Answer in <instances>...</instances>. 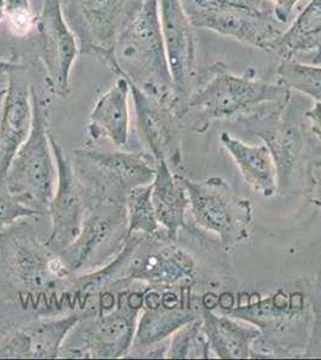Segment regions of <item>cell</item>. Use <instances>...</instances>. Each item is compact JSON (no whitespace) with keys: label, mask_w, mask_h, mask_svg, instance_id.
I'll return each instance as SVG.
<instances>
[{"label":"cell","mask_w":321,"mask_h":360,"mask_svg":"<svg viewBox=\"0 0 321 360\" xmlns=\"http://www.w3.org/2000/svg\"><path fill=\"white\" fill-rule=\"evenodd\" d=\"M208 72L210 77L200 81L181 120L198 134L207 131L214 120H244L268 108H285L291 98V90L277 81L256 78L253 69L235 75L217 62Z\"/></svg>","instance_id":"6da1fadb"},{"label":"cell","mask_w":321,"mask_h":360,"mask_svg":"<svg viewBox=\"0 0 321 360\" xmlns=\"http://www.w3.org/2000/svg\"><path fill=\"white\" fill-rule=\"evenodd\" d=\"M110 69L174 111V89L163 44L159 0H143L122 29L114 46Z\"/></svg>","instance_id":"7a4b0ae2"},{"label":"cell","mask_w":321,"mask_h":360,"mask_svg":"<svg viewBox=\"0 0 321 360\" xmlns=\"http://www.w3.org/2000/svg\"><path fill=\"white\" fill-rule=\"evenodd\" d=\"M33 125L29 137L13 156L3 185L13 198L41 214L48 212L57 185V165L49 141L47 108L32 86Z\"/></svg>","instance_id":"3957f363"},{"label":"cell","mask_w":321,"mask_h":360,"mask_svg":"<svg viewBox=\"0 0 321 360\" xmlns=\"http://www.w3.org/2000/svg\"><path fill=\"white\" fill-rule=\"evenodd\" d=\"M74 169L81 184L88 185L90 203H124L131 190L151 184L156 166L145 154L108 152L86 148L74 152Z\"/></svg>","instance_id":"277c9868"},{"label":"cell","mask_w":321,"mask_h":360,"mask_svg":"<svg viewBox=\"0 0 321 360\" xmlns=\"http://www.w3.org/2000/svg\"><path fill=\"white\" fill-rule=\"evenodd\" d=\"M143 0H61L63 13L77 39L79 54L112 65L113 49Z\"/></svg>","instance_id":"5b68a950"},{"label":"cell","mask_w":321,"mask_h":360,"mask_svg":"<svg viewBox=\"0 0 321 360\" xmlns=\"http://www.w3.org/2000/svg\"><path fill=\"white\" fill-rule=\"evenodd\" d=\"M192 217L205 231L220 237L225 245L247 239L252 227V205L236 196L222 178L203 181L183 178Z\"/></svg>","instance_id":"8992f818"},{"label":"cell","mask_w":321,"mask_h":360,"mask_svg":"<svg viewBox=\"0 0 321 360\" xmlns=\"http://www.w3.org/2000/svg\"><path fill=\"white\" fill-rule=\"evenodd\" d=\"M163 44L174 89V112L183 120L188 101L199 86L197 41L181 0H159Z\"/></svg>","instance_id":"52a82bcc"},{"label":"cell","mask_w":321,"mask_h":360,"mask_svg":"<svg viewBox=\"0 0 321 360\" xmlns=\"http://www.w3.org/2000/svg\"><path fill=\"white\" fill-rule=\"evenodd\" d=\"M6 242V262L13 278L30 295L74 293V278L59 254L42 245L32 232L13 234Z\"/></svg>","instance_id":"ba28073f"},{"label":"cell","mask_w":321,"mask_h":360,"mask_svg":"<svg viewBox=\"0 0 321 360\" xmlns=\"http://www.w3.org/2000/svg\"><path fill=\"white\" fill-rule=\"evenodd\" d=\"M145 291L125 290L117 295L113 307L98 311L96 319L83 333L84 346L70 351L81 358L126 356L133 344L134 333L144 305Z\"/></svg>","instance_id":"9c48e42d"},{"label":"cell","mask_w":321,"mask_h":360,"mask_svg":"<svg viewBox=\"0 0 321 360\" xmlns=\"http://www.w3.org/2000/svg\"><path fill=\"white\" fill-rule=\"evenodd\" d=\"M192 25L205 29L244 45L268 52L287 27L277 21L275 11L211 8L181 0Z\"/></svg>","instance_id":"30bf717a"},{"label":"cell","mask_w":321,"mask_h":360,"mask_svg":"<svg viewBox=\"0 0 321 360\" xmlns=\"http://www.w3.org/2000/svg\"><path fill=\"white\" fill-rule=\"evenodd\" d=\"M154 288L144 293V305L139 315L131 349L138 354L174 335L179 329L198 319L192 307L191 286Z\"/></svg>","instance_id":"8fae6325"},{"label":"cell","mask_w":321,"mask_h":360,"mask_svg":"<svg viewBox=\"0 0 321 360\" xmlns=\"http://www.w3.org/2000/svg\"><path fill=\"white\" fill-rule=\"evenodd\" d=\"M37 27L49 89L59 98H67L71 70L79 47L63 13L61 0H44Z\"/></svg>","instance_id":"7c38bea8"},{"label":"cell","mask_w":321,"mask_h":360,"mask_svg":"<svg viewBox=\"0 0 321 360\" xmlns=\"http://www.w3.org/2000/svg\"><path fill=\"white\" fill-rule=\"evenodd\" d=\"M90 209L77 237L59 252L66 268L74 275L103 256V251L113 246L114 239H126L127 217L124 203H91Z\"/></svg>","instance_id":"4fadbf2b"},{"label":"cell","mask_w":321,"mask_h":360,"mask_svg":"<svg viewBox=\"0 0 321 360\" xmlns=\"http://www.w3.org/2000/svg\"><path fill=\"white\" fill-rule=\"evenodd\" d=\"M49 141L57 165V185L48 209L52 233L46 245L61 251L77 237L84 221V188L64 149L52 134H49Z\"/></svg>","instance_id":"5bb4252c"},{"label":"cell","mask_w":321,"mask_h":360,"mask_svg":"<svg viewBox=\"0 0 321 360\" xmlns=\"http://www.w3.org/2000/svg\"><path fill=\"white\" fill-rule=\"evenodd\" d=\"M136 124L140 143L147 147L155 161L164 160L171 168L181 164L179 117L173 108L131 84Z\"/></svg>","instance_id":"9a60e30c"},{"label":"cell","mask_w":321,"mask_h":360,"mask_svg":"<svg viewBox=\"0 0 321 360\" xmlns=\"http://www.w3.org/2000/svg\"><path fill=\"white\" fill-rule=\"evenodd\" d=\"M195 264L190 255L174 245L157 248L144 236L127 266L126 281H143L154 288H180L195 281Z\"/></svg>","instance_id":"2e32d148"},{"label":"cell","mask_w":321,"mask_h":360,"mask_svg":"<svg viewBox=\"0 0 321 360\" xmlns=\"http://www.w3.org/2000/svg\"><path fill=\"white\" fill-rule=\"evenodd\" d=\"M22 69L8 76L0 112V179L29 137L33 125L32 86L22 76Z\"/></svg>","instance_id":"e0dca14e"},{"label":"cell","mask_w":321,"mask_h":360,"mask_svg":"<svg viewBox=\"0 0 321 360\" xmlns=\"http://www.w3.org/2000/svg\"><path fill=\"white\" fill-rule=\"evenodd\" d=\"M83 317L74 312L29 324L0 341V358H58L66 338Z\"/></svg>","instance_id":"ac0fdd59"},{"label":"cell","mask_w":321,"mask_h":360,"mask_svg":"<svg viewBox=\"0 0 321 360\" xmlns=\"http://www.w3.org/2000/svg\"><path fill=\"white\" fill-rule=\"evenodd\" d=\"M130 82L119 76L113 86L98 98L90 115V139H110L119 149L127 147L130 141Z\"/></svg>","instance_id":"d6986e66"},{"label":"cell","mask_w":321,"mask_h":360,"mask_svg":"<svg viewBox=\"0 0 321 360\" xmlns=\"http://www.w3.org/2000/svg\"><path fill=\"white\" fill-rule=\"evenodd\" d=\"M151 201L159 226L169 240H175L180 229L188 227L186 213L190 209V198L183 176L173 173L164 160L156 162Z\"/></svg>","instance_id":"ffe728a7"},{"label":"cell","mask_w":321,"mask_h":360,"mask_svg":"<svg viewBox=\"0 0 321 360\" xmlns=\"http://www.w3.org/2000/svg\"><path fill=\"white\" fill-rule=\"evenodd\" d=\"M220 139L244 181L261 196L273 197L278 188V179L275 160L266 144L249 146L227 131L221 134Z\"/></svg>","instance_id":"44dd1931"},{"label":"cell","mask_w":321,"mask_h":360,"mask_svg":"<svg viewBox=\"0 0 321 360\" xmlns=\"http://www.w3.org/2000/svg\"><path fill=\"white\" fill-rule=\"evenodd\" d=\"M200 321L209 348L222 359L249 358L252 345L261 336V329L254 324L217 316L208 307H203Z\"/></svg>","instance_id":"7402d4cb"},{"label":"cell","mask_w":321,"mask_h":360,"mask_svg":"<svg viewBox=\"0 0 321 360\" xmlns=\"http://www.w3.org/2000/svg\"><path fill=\"white\" fill-rule=\"evenodd\" d=\"M270 52L283 59H295L301 54H313L310 64L321 60V5H306L294 21L270 47Z\"/></svg>","instance_id":"603a6c76"},{"label":"cell","mask_w":321,"mask_h":360,"mask_svg":"<svg viewBox=\"0 0 321 360\" xmlns=\"http://www.w3.org/2000/svg\"><path fill=\"white\" fill-rule=\"evenodd\" d=\"M152 183L134 188L127 193L125 198L126 208L127 231L126 238L132 234H143L145 237H157L161 232L164 233L159 226L154 205L151 201Z\"/></svg>","instance_id":"cb8c5ba5"},{"label":"cell","mask_w":321,"mask_h":360,"mask_svg":"<svg viewBox=\"0 0 321 360\" xmlns=\"http://www.w3.org/2000/svg\"><path fill=\"white\" fill-rule=\"evenodd\" d=\"M277 82L321 103V65L283 59L277 68Z\"/></svg>","instance_id":"d4e9b609"},{"label":"cell","mask_w":321,"mask_h":360,"mask_svg":"<svg viewBox=\"0 0 321 360\" xmlns=\"http://www.w3.org/2000/svg\"><path fill=\"white\" fill-rule=\"evenodd\" d=\"M209 345L202 329V321L195 319L171 336L166 351L167 358H198L208 356Z\"/></svg>","instance_id":"484cf974"},{"label":"cell","mask_w":321,"mask_h":360,"mask_svg":"<svg viewBox=\"0 0 321 360\" xmlns=\"http://www.w3.org/2000/svg\"><path fill=\"white\" fill-rule=\"evenodd\" d=\"M5 18L10 32L16 37L28 35L35 25L29 0H5Z\"/></svg>","instance_id":"4316f807"},{"label":"cell","mask_w":321,"mask_h":360,"mask_svg":"<svg viewBox=\"0 0 321 360\" xmlns=\"http://www.w3.org/2000/svg\"><path fill=\"white\" fill-rule=\"evenodd\" d=\"M42 214L35 209L29 208L13 198L4 188L0 191V231L13 225L17 220L25 217H41Z\"/></svg>","instance_id":"83f0119b"},{"label":"cell","mask_w":321,"mask_h":360,"mask_svg":"<svg viewBox=\"0 0 321 360\" xmlns=\"http://www.w3.org/2000/svg\"><path fill=\"white\" fill-rule=\"evenodd\" d=\"M197 4L211 8H234L256 10V11H273V6L268 0H191Z\"/></svg>","instance_id":"f1b7e54d"},{"label":"cell","mask_w":321,"mask_h":360,"mask_svg":"<svg viewBox=\"0 0 321 360\" xmlns=\"http://www.w3.org/2000/svg\"><path fill=\"white\" fill-rule=\"evenodd\" d=\"M273 6L277 21L288 28L295 18V13L303 0H268Z\"/></svg>","instance_id":"f546056e"},{"label":"cell","mask_w":321,"mask_h":360,"mask_svg":"<svg viewBox=\"0 0 321 360\" xmlns=\"http://www.w3.org/2000/svg\"><path fill=\"white\" fill-rule=\"evenodd\" d=\"M310 130L321 142V103H315L306 112Z\"/></svg>","instance_id":"4dcf8cb0"},{"label":"cell","mask_w":321,"mask_h":360,"mask_svg":"<svg viewBox=\"0 0 321 360\" xmlns=\"http://www.w3.org/2000/svg\"><path fill=\"white\" fill-rule=\"evenodd\" d=\"M22 69V66L16 63L6 62L0 59V82L1 81H8V76L13 70Z\"/></svg>","instance_id":"1f68e13d"},{"label":"cell","mask_w":321,"mask_h":360,"mask_svg":"<svg viewBox=\"0 0 321 360\" xmlns=\"http://www.w3.org/2000/svg\"><path fill=\"white\" fill-rule=\"evenodd\" d=\"M5 18V0H0V23Z\"/></svg>","instance_id":"d6a6232c"},{"label":"cell","mask_w":321,"mask_h":360,"mask_svg":"<svg viewBox=\"0 0 321 360\" xmlns=\"http://www.w3.org/2000/svg\"><path fill=\"white\" fill-rule=\"evenodd\" d=\"M309 5H313V6H320L321 0H309Z\"/></svg>","instance_id":"836d02e7"},{"label":"cell","mask_w":321,"mask_h":360,"mask_svg":"<svg viewBox=\"0 0 321 360\" xmlns=\"http://www.w3.org/2000/svg\"><path fill=\"white\" fill-rule=\"evenodd\" d=\"M313 203L317 207H319V208H321V200H313Z\"/></svg>","instance_id":"e575fe53"},{"label":"cell","mask_w":321,"mask_h":360,"mask_svg":"<svg viewBox=\"0 0 321 360\" xmlns=\"http://www.w3.org/2000/svg\"><path fill=\"white\" fill-rule=\"evenodd\" d=\"M319 65H321V60H320V63H319Z\"/></svg>","instance_id":"d590c367"}]
</instances>
